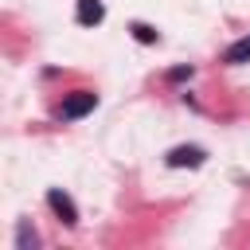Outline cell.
<instances>
[{"label":"cell","instance_id":"cell-1","mask_svg":"<svg viewBox=\"0 0 250 250\" xmlns=\"http://www.w3.org/2000/svg\"><path fill=\"white\" fill-rule=\"evenodd\" d=\"M94 109H98V94H94V90H70V94H62L55 117H59V121H78V117H86V113H94Z\"/></svg>","mask_w":250,"mask_h":250},{"label":"cell","instance_id":"cell-2","mask_svg":"<svg viewBox=\"0 0 250 250\" xmlns=\"http://www.w3.org/2000/svg\"><path fill=\"white\" fill-rule=\"evenodd\" d=\"M47 207L55 211V219L62 227H78V203L62 191V188H47Z\"/></svg>","mask_w":250,"mask_h":250},{"label":"cell","instance_id":"cell-3","mask_svg":"<svg viewBox=\"0 0 250 250\" xmlns=\"http://www.w3.org/2000/svg\"><path fill=\"white\" fill-rule=\"evenodd\" d=\"M203 160H207V148H199V145H176V148L164 152L168 168H199Z\"/></svg>","mask_w":250,"mask_h":250},{"label":"cell","instance_id":"cell-4","mask_svg":"<svg viewBox=\"0 0 250 250\" xmlns=\"http://www.w3.org/2000/svg\"><path fill=\"white\" fill-rule=\"evenodd\" d=\"M74 20H78L82 27H98V23L105 20V4H102V0H78V4H74Z\"/></svg>","mask_w":250,"mask_h":250},{"label":"cell","instance_id":"cell-5","mask_svg":"<svg viewBox=\"0 0 250 250\" xmlns=\"http://www.w3.org/2000/svg\"><path fill=\"white\" fill-rule=\"evenodd\" d=\"M223 62H227V66H242V62H250V35L234 39V43L223 51Z\"/></svg>","mask_w":250,"mask_h":250},{"label":"cell","instance_id":"cell-6","mask_svg":"<svg viewBox=\"0 0 250 250\" xmlns=\"http://www.w3.org/2000/svg\"><path fill=\"white\" fill-rule=\"evenodd\" d=\"M31 246H39V234H35V227L27 219H20L16 223V250H31Z\"/></svg>","mask_w":250,"mask_h":250},{"label":"cell","instance_id":"cell-7","mask_svg":"<svg viewBox=\"0 0 250 250\" xmlns=\"http://www.w3.org/2000/svg\"><path fill=\"white\" fill-rule=\"evenodd\" d=\"M129 31H133V39H137V43H145V47L160 43V31H156L152 23H141V20H137V23H129Z\"/></svg>","mask_w":250,"mask_h":250},{"label":"cell","instance_id":"cell-8","mask_svg":"<svg viewBox=\"0 0 250 250\" xmlns=\"http://www.w3.org/2000/svg\"><path fill=\"white\" fill-rule=\"evenodd\" d=\"M191 74H195V66H191V62H180V66H172V70H168L164 78H168L172 86H180V82H188Z\"/></svg>","mask_w":250,"mask_h":250}]
</instances>
